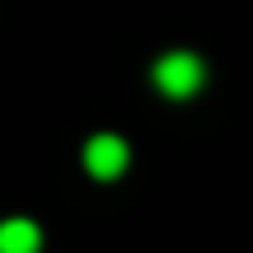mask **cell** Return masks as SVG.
Listing matches in <instances>:
<instances>
[{
	"label": "cell",
	"mask_w": 253,
	"mask_h": 253,
	"mask_svg": "<svg viewBox=\"0 0 253 253\" xmlns=\"http://www.w3.org/2000/svg\"><path fill=\"white\" fill-rule=\"evenodd\" d=\"M155 84H160V94H169V99H192V94L207 84V66L192 52H169V56L155 61Z\"/></svg>",
	"instance_id": "6da1fadb"
},
{
	"label": "cell",
	"mask_w": 253,
	"mask_h": 253,
	"mask_svg": "<svg viewBox=\"0 0 253 253\" xmlns=\"http://www.w3.org/2000/svg\"><path fill=\"white\" fill-rule=\"evenodd\" d=\"M126 160H131V150H126V141L113 136V131L94 136V141L84 145V169H89L94 178H118L126 169Z\"/></svg>",
	"instance_id": "7a4b0ae2"
},
{
	"label": "cell",
	"mask_w": 253,
	"mask_h": 253,
	"mask_svg": "<svg viewBox=\"0 0 253 253\" xmlns=\"http://www.w3.org/2000/svg\"><path fill=\"white\" fill-rule=\"evenodd\" d=\"M42 249V230L24 216L0 220V253H38Z\"/></svg>",
	"instance_id": "3957f363"
}]
</instances>
